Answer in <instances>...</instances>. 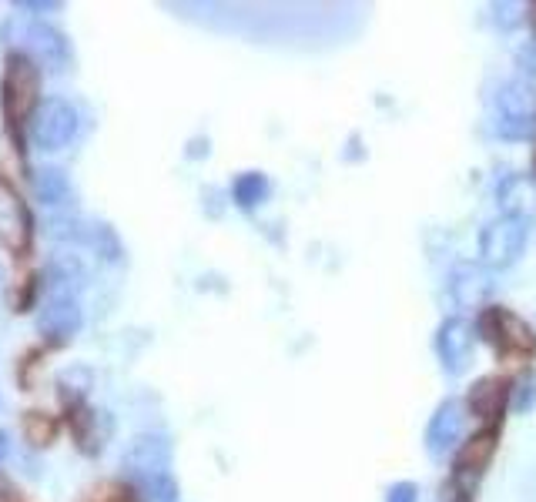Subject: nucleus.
<instances>
[{
    "label": "nucleus",
    "instance_id": "1",
    "mask_svg": "<svg viewBox=\"0 0 536 502\" xmlns=\"http://www.w3.org/2000/svg\"><path fill=\"white\" fill-rule=\"evenodd\" d=\"M84 285V268L71 258H61L47 268V288H44V302L41 312H37V332L44 335L47 342L64 345L71 342L74 335L81 332V302H78V288Z\"/></svg>",
    "mask_w": 536,
    "mask_h": 502
},
{
    "label": "nucleus",
    "instance_id": "2",
    "mask_svg": "<svg viewBox=\"0 0 536 502\" xmlns=\"http://www.w3.org/2000/svg\"><path fill=\"white\" fill-rule=\"evenodd\" d=\"M493 131L503 141H526L536 131V84L513 74L493 98Z\"/></svg>",
    "mask_w": 536,
    "mask_h": 502
},
{
    "label": "nucleus",
    "instance_id": "3",
    "mask_svg": "<svg viewBox=\"0 0 536 502\" xmlns=\"http://www.w3.org/2000/svg\"><path fill=\"white\" fill-rule=\"evenodd\" d=\"M41 94V74L31 54H11L4 67V84H0V101H4V114L11 124H21L27 114L34 118V111Z\"/></svg>",
    "mask_w": 536,
    "mask_h": 502
},
{
    "label": "nucleus",
    "instance_id": "4",
    "mask_svg": "<svg viewBox=\"0 0 536 502\" xmlns=\"http://www.w3.org/2000/svg\"><path fill=\"white\" fill-rule=\"evenodd\" d=\"M526 241H530V221L526 215H500L493 218L490 225L480 231V258L486 268H510L520 262V255L526 251Z\"/></svg>",
    "mask_w": 536,
    "mask_h": 502
},
{
    "label": "nucleus",
    "instance_id": "5",
    "mask_svg": "<svg viewBox=\"0 0 536 502\" xmlns=\"http://www.w3.org/2000/svg\"><path fill=\"white\" fill-rule=\"evenodd\" d=\"M480 332H483V339L503 355V359H506V355H510V359H526V355H533V349H536L533 328L526 325L520 315L510 312V308H503V305L483 308Z\"/></svg>",
    "mask_w": 536,
    "mask_h": 502
},
{
    "label": "nucleus",
    "instance_id": "6",
    "mask_svg": "<svg viewBox=\"0 0 536 502\" xmlns=\"http://www.w3.org/2000/svg\"><path fill=\"white\" fill-rule=\"evenodd\" d=\"M81 128V114L71 101L64 98H47L41 101V108L34 111L31 118V138L41 151H64L67 144L78 138Z\"/></svg>",
    "mask_w": 536,
    "mask_h": 502
},
{
    "label": "nucleus",
    "instance_id": "7",
    "mask_svg": "<svg viewBox=\"0 0 536 502\" xmlns=\"http://www.w3.org/2000/svg\"><path fill=\"white\" fill-rule=\"evenodd\" d=\"M31 235H34L31 211H27L14 185L0 181V245L11 251V255H24L27 245H31Z\"/></svg>",
    "mask_w": 536,
    "mask_h": 502
},
{
    "label": "nucleus",
    "instance_id": "8",
    "mask_svg": "<svg viewBox=\"0 0 536 502\" xmlns=\"http://www.w3.org/2000/svg\"><path fill=\"white\" fill-rule=\"evenodd\" d=\"M473 345H476V328L466 322V318H446L443 325L436 328V355L443 362L446 372H463L473 362Z\"/></svg>",
    "mask_w": 536,
    "mask_h": 502
},
{
    "label": "nucleus",
    "instance_id": "9",
    "mask_svg": "<svg viewBox=\"0 0 536 502\" xmlns=\"http://www.w3.org/2000/svg\"><path fill=\"white\" fill-rule=\"evenodd\" d=\"M463 405L456 399H446L443 405H436V412L429 415V426H426V452L436 459L449 456L456 449L459 436H463Z\"/></svg>",
    "mask_w": 536,
    "mask_h": 502
},
{
    "label": "nucleus",
    "instance_id": "10",
    "mask_svg": "<svg viewBox=\"0 0 536 502\" xmlns=\"http://www.w3.org/2000/svg\"><path fill=\"white\" fill-rule=\"evenodd\" d=\"M496 452V432L493 429H483L476 432L473 439L463 442L456 456V482L463 486V492H473L476 482L483 479V472L490 469V459Z\"/></svg>",
    "mask_w": 536,
    "mask_h": 502
},
{
    "label": "nucleus",
    "instance_id": "11",
    "mask_svg": "<svg viewBox=\"0 0 536 502\" xmlns=\"http://www.w3.org/2000/svg\"><path fill=\"white\" fill-rule=\"evenodd\" d=\"M490 288H493V278L486 265L459 262L453 272H449V295H453V302L459 308H486Z\"/></svg>",
    "mask_w": 536,
    "mask_h": 502
},
{
    "label": "nucleus",
    "instance_id": "12",
    "mask_svg": "<svg viewBox=\"0 0 536 502\" xmlns=\"http://www.w3.org/2000/svg\"><path fill=\"white\" fill-rule=\"evenodd\" d=\"M171 466V446L161 436H138L124 452V472L131 479L155 476V472H168Z\"/></svg>",
    "mask_w": 536,
    "mask_h": 502
},
{
    "label": "nucleus",
    "instance_id": "13",
    "mask_svg": "<svg viewBox=\"0 0 536 502\" xmlns=\"http://www.w3.org/2000/svg\"><path fill=\"white\" fill-rule=\"evenodd\" d=\"M24 44H27V51H31V57L44 61L47 67H54V71H64V67L71 64V44H67V37L61 31H54L51 24H27Z\"/></svg>",
    "mask_w": 536,
    "mask_h": 502
},
{
    "label": "nucleus",
    "instance_id": "14",
    "mask_svg": "<svg viewBox=\"0 0 536 502\" xmlns=\"http://www.w3.org/2000/svg\"><path fill=\"white\" fill-rule=\"evenodd\" d=\"M34 191H37V198H41L47 208H71V205H74V185H71V178H67V171L51 168V164L37 168Z\"/></svg>",
    "mask_w": 536,
    "mask_h": 502
},
{
    "label": "nucleus",
    "instance_id": "15",
    "mask_svg": "<svg viewBox=\"0 0 536 502\" xmlns=\"http://www.w3.org/2000/svg\"><path fill=\"white\" fill-rule=\"evenodd\" d=\"M506 399H510V389H506L503 379H480L469 389V412L480 415V419H496L506 409Z\"/></svg>",
    "mask_w": 536,
    "mask_h": 502
},
{
    "label": "nucleus",
    "instance_id": "16",
    "mask_svg": "<svg viewBox=\"0 0 536 502\" xmlns=\"http://www.w3.org/2000/svg\"><path fill=\"white\" fill-rule=\"evenodd\" d=\"M268 191H272V185H268V178L262 175V171H245V175L235 178L232 198L242 208H258L268 198Z\"/></svg>",
    "mask_w": 536,
    "mask_h": 502
},
{
    "label": "nucleus",
    "instance_id": "17",
    "mask_svg": "<svg viewBox=\"0 0 536 502\" xmlns=\"http://www.w3.org/2000/svg\"><path fill=\"white\" fill-rule=\"evenodd\" d=\"M500 205H503V215H526L523 201H533V185L526 181L523 175H510L500 181Z\"/></svg>",
    "mask_w": 536,
    "mask_h": 502
},
{
    "label": "nucleus",
    "instance_id": "18",
    "mask_svg": "<svg viewBox=\"0 0 536 502\" xmlns=\"http://www.w3.org/2000/svg\"><path fill=\"white\" fill-rule=\"evenodd\" d=\"M141 492V502H178V482L171 472H155V476L134 479Z\"/></svg>",
    "mask_w": 536,
    "mask_h": 502
},
{
    "label": "nucleus",
    "instance_id": "19",
    "mask_svg": "<svg viewBox=\"0 0 536 502\" xmlns=\"http://www.w3.org/2000/svg\"><path fill=\"white\" fill-rule=\"evenodd\" d=\"M490 11H493L490 14L493 24L500 27V31H513V27L523 21V7H516V4H493Z\"/></svg>",
    "mask_w": 536,
    "mask_h": 502
},
{
    "label": "nucleus",
    "instance_id": "20",
    "mask_svg": "<svg viewBox=\"0 0 536 502\" xmlns=\"http://www.w3.org/2000/svg\"><path fill=\"white\" fill-rule=\"evenodd\" d=\"M536 399V379L533 375H523V379H516L513 385V402H516V412H526Z\"/></svg>",
    "mask_w": 536,
    "mask_h": 502
},
{
    "label": "nucleus",
    "instance_id": "21",
    "mask_svg": "<svg viewBox=\"0 0 536 502\" xmlns=\"http://www.w3.org/2000/svg\"><path fill=\"white\" fill-rule=\"evenodd\" d=\"M386 502H419V486L416 482H392L386 489Z\"/></svg>",
    "mask_w": 536,
    "mask_h": 502
},
{
    "label": "nucleus",
    "instance_id": "22",
    "mask_svg": "<svg viewBox=\"0 0 536 502\" xmlns=\"http://www.w3.org/2000/svg\"><path fill=\"white\" fill-rule=\"evenodd\" d=\"M27 432L34 436V442H44L47 432H54V426L47 419H41V415H31V419H27Z\"/></svg>",
    "mask_w": 536,
    "mask_h": 502
},
{
    "label": "nucleus",
    "instance_id": "23",
    "mask_svg": "<svg viewBox=\"0 0 536 502\" xmlns=\"http://www.w3.org/2000/svg\"><path fill=\"white\" fill-rule=\"evenodd\" d=\"M14 7H17V11H31V14H54L61 4H51V0H47V4H34V0H17Z\"/></svg>",
    "mask_w": 536,
    "mask_h": 502
},
{
    "label": "nucleus",
    "instance_id": "24",
    "mask_svg": "<svg viewBox=\"0 0 536 502\" xmlns=\"http://www.w3.org/2000/svg\"><path fill=\"white\" fill-rule=\"evenodd\" d=\"M7 452H11V439H7V432L0 429V462L7 459Z\"/></svg>",
    "mask_w": 536,
    "mask_h": 502
}]
</instances>
